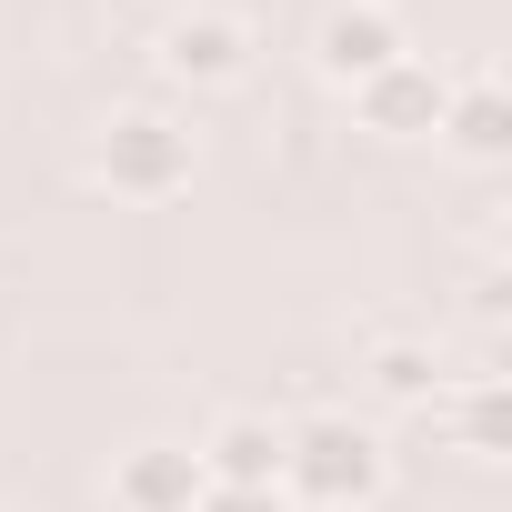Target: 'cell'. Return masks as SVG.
<instances>
[{
    "label": "cell",
    "instance_id": "6da1fadb",
    "mask_svg": "<svg viewBox=\"0 0 512 512\" xmlns=\"http://www.w3.org/2000/svg\"><path fill=\"white\" fill-rule=\"evenodd\" d=\"M382 482H392V452H382L372 422L312 412V422L282 432V502H292V512H362Z\"/></svg>",
    "mask_w": 512,
    "mask_h": 512
},
{
    "label": "cell",
    "instance_id": "7a4b0ae2",
    "mask_svg": "<svg viewBox=\"0 0 512 512\" xmlns=\"http://www.w3.org/2000/svg\"><path fill=\"white\" fill-rule=\"evenodd\" d=\"M91 181L111 201H171V191H191V121H171L161 101L111 111L101 141H91Z\"/></svg>",
    "mask_w": 512,
    "mask_h": 512
},
{
    "label": "cell",
    "instance_id": "3957f363",
    "mask_svg": "<svg viewBox=\"0 0 512 512\" xmlns=\"http://www.w3.org/2000/svg\"><path fill=\"white\" fill-rule=\"evenodd\" d=\"M161 71L181 91H231L251 81V21L241 11H211V0H191V11L161 21Z\"/></svg>",
    "mask_w": 512,
    "mask_h": 512
},
{
    "label": "cell",
    "instance_id": "277c9868",
    "mask_svg": "<svg viewBox=\"0 0 512 512\" xmlns=\"http://www.w3.org/2000/svg\"><path fill=\"white\" fill-rule=\"evenodd\" d=\"M402 51H412V41H402V11H392V0H332L322 31H312V61H322L332 91H362V81L392 71Z\"/></svg>",
    "mask_w": 512,
    "mask_h": 512
},
{
    "label": "cell",
    "instance_id": "5b68a950",
    "mask_svg": "<svg viewBox=\"0 0 512 512\" xmlns=\"http://www.w3.org/2000/svg\"><path fill=\"white\" fill-rule=\"evenodd\" d=\"M442 91H452V81H442L422 51H402L392 71H372V81L352 91V121H362V131H382V141H422V131L442 121Z\"/></svg>",
    "mask_w": 512,
    "mask_h": 512
},
{
    "label": "cell",
    "instance_id": "8992f818",
    "mask_svg": "<svg viewBox=\"0 0 512 512\" xmlns=\"http://www.w3.org/2000/svg\"><path fill=\"white\" fill-rule=\"evenodd\" d=\"M111 512H201V462L191 442H131L111 462Z\"/></svg>",
    "mask_w": 512,
    "mask_h": 512
},
{
    "label": "cell",
    "instance_id": "52a82bcc",
    "mask_svg": "<svg viewBox=\"0 0 512 512\" xmlns=\"http://www.w3.org/2000/svg\"><path fill=\"white\" fill-rule=\"evenodd\" d=\"M191 462H201V482L262 492V482H282V422H262V412H221V422L191 442Z\"/></svg>",
    "mask_w": 512,
    "mask_h": 512
},
{
    "label": "cell",
    "instance_id": "ba28073f",
    "mask_svg": "<svg viewBox=\"0 0 512 512\" xmlns=\"http://www.w3.org/2000/svg\"><path fill=\"white\" fill-rule=\"evenodd\" d=\"M432 141H452L462 161H502V151H512V101H502V81H492V71L452 81V91H442V121H432Z\"/></svg>",
    "mask_w": 512,
    "mask_h": 512
},
{
    "label": "cell",
    "instance_id": "9c48e42d",
    "mask_svg": "<svg viewBox=\"0 0 512 512\" xmlns=\"http://www.w3.org/2000/svg\"><path fill=\"white\" fill-rule=\"evenodd\" d=\"M432 422L462 442V462H502L512 402H502V382H492V372H472V382H442V392H432Z\"/></svg>",
    "mask_w": 512,
    "mask_h": 512
},
{
    "label": "cell",
    "instance_id": "30bf717a",
    "mask_svg": "<svg viewBox=\"0 0 512 512\" xmlns=\"http://www.w3.org/2000/svg\"><path fill=\"white\" fill-rule=\"evenodd\" d=\"M362 382H372L392 412H432V392H442V362H432V342H372Z\"/></svg>",
    "mask_w": 512,
    "mask_h": 512
},
{
    "label": "cell",
    "instance_id": "8fae6325",
    "mask_svg": "<svg viewBox=\"0 0 512 512\" xmlns=\"http://www.w3.org/2000/svg\"><path fill=\"white\" fill-rule=\"evenodd\" d=\"M201 512H292V502H282V482H262V492H231V482H201Z\"/></svg>",
    "mask_w": 512,
    "mask_h": 512
},
{
    "label": "cell",
    "instance_id": "7c38bea8",
    "mask_svg": "<svg viewBox=\"0 0 512 512\" xmlns=\"http://www.w3.org/2000/svg\"><path fill=\"white\" fill-rule=\"evenodd\" d=\"M502 302H512V292H502V262L482 251V262H472V312H482V322H502Z\"/></svg>",
    "mask_w": 512,
    "mask_h": 512
}]
</instances>
